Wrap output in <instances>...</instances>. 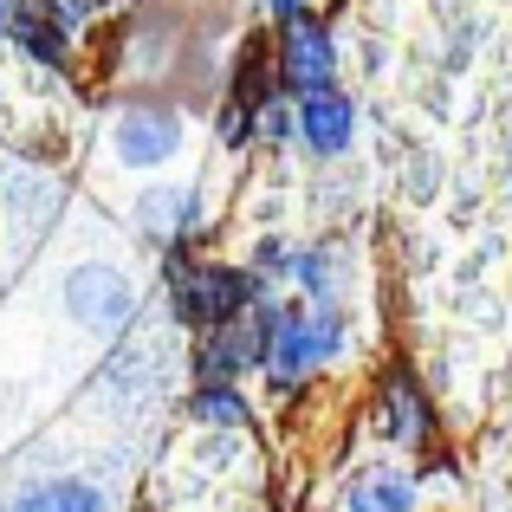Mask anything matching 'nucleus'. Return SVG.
Instances as JSON below:
<instances>
[{
	"label": "nucleus",
	"instance_id": "1",
	"mask_svg": "<svg viewBox=\"0 0 512 512\" xmlns=\"http://www.w3.org/2000/svg\"><path fill=\"white\" fill-rule=\"evenodd\" d=\"M169 279H175V312L201 331L234 325V318L260 299V279L253 273H234V266H188L182 253L169 260Z\"/></svg>",
	"mask_w": 512,
	"mask_h": 512
},
{
	"label": "nucleus",
	"instance_id": "2",
	"mask_svg": "<svg viewBox=\"0 0 512 512\" xmlns=\"http://www.w3.org/2000/svg\"><path fill=\"white\" fill-rule=\"evenodd\" d=\"M338 344H344V318L331 312V305H325L318 318H305L299 305H292V312H279V318H273L266 370H273V383H279V389H292L318 357H325V350H338Z\"/></svg>",
	"mask_w": 512,
	"mask_h": 512
},
{
	"label": "nucleus",
	"instance_id": "3",
	"mask_svg": "<svg viewBox=\"0 0 512 512\" xmlns=\"http://www.w3.org/2000/svg\"><path fill=\"white\" fill-rule=\"evenodd\" d=\"M130 305H137V292H130V279L117 266H78L65 279V312L85 331H117L130 318Z\"/></svg>",
	"mask_w": 512,
	"mask_h": 512
},
{
	"label": "nucleus",
	"instance_id": "4",
	"mask_svg": "<svg viewBox=\"0 0 512 512\" xmlns=\"http://www.w3.org/2000/svg\"><path fill=\"white\" fill-rule=\"evenodd\" d=\"M331 72H338V46H331V33L312 20V13H292L286 33H279V78L305 98V91L331 85Z\"/></svg>",
	"mask_w": 512,
	"mask_h": 512
},
{
	"label": "nucleus",
	"instance_id": "5",
	"mask_svg": "<svg viewBox=\"0 0 512 512\" xmlns=\"http://www.w3.org/2000/svg\"><path fill=\"white\" fill-rule=\"evenodd\" d=\"M111 137H117V156H124L130 169H156L182 150V117L163 111V104H130Z\"/></svg>",
	"mask_w": 512,
	"mask_h": 512
},
{
	"label": "nucleus",
	"instance_id": "6",
	"mask_svg": "<svg viewBox=\"0 0 512 512\" xmlns=\"http://www.w3.org/2000/svg\"><path fill=\"white\" fill-rule=\"evenodd\" d=\"M350 130H357V111H350V98L338 85H318L299 98V137L312 143L318 156H338L350 150Z\"/></svg>",
	"mask_w": 512,
	"mask_h": 512
},
{
	"label": "nucleus",
	"instance_id": "7",
	"mask_svg": "<svg viewBox=\"0 0 512 512\" xmlns=\"http://www.w3.org/2000/svg\"><path fill=\"white\" fill-rule=\"evenodd\" d=\"M195 214H201L195 188H143V201H137V227L150 240H163V247L195 227Z\"/></svg>",
	"mask_w": 512,
	"mask_h": 512
},
{
	"label": "nucleus",
	"instance_id": "8",
	"mask_svg": "<svg viewBox=\"0 0 512 512\" xmlns=\"http://www.w3.org/2000/svg\"><path fill=\"white\" fill-rule=\"evenodd\" d=\"M7 33L20 39V46L33 52L39 65H65V26L52 20L46 7H33V0H13V7H7Z\"/></svg>",
	"mask_w": 512,
	"mask_h": 512
},
{
	"label": "nucleus",
	"instance_id": "9",
	"mask_svg": "<svg viewBox=\"0 0 512 512\" xmlns=\"http://www.w3.org/2000/svg\"><path fill=\"white\" fill-rule=\"evenodd\" d=\"M13 512H104L98 487H85V480H39V487H26Z\"/></svg>",
	"mask_w": 512,
	"mask_h": 512
},
{
	"label": "nucleus",
	"instance_id": "10",
	"mask_svg": "<svg viewBox=\"0 0 512 512\" xmlns=\"http://www.w3.org/2000/svg\"><path fill=\"white\" fill-rule=\"evenodd\" d=\"M409 480L402 474H363L357 487H350V512H409Z\"/></svg>",
	"mask_w": 512,
	"mask_h": 512
},
{
	"label": "nucleus",
	"instance_id": "11",
	"mask_svg": "<svg viewBox=\"0 0 512 512\" xmlns=\"http://www.w3.org/2000/svg\"><path fill=\"white\" fill-rule=\"evenodd\" d=\"M389 415H396L402 441H422L428 435V402H422V389H415L409 376H389Z\"/></svg>",
	"mask_w": 512,
	"mask_h": 512
},
{
	"label": "nucleus",
	"instance_id": "12",
	"mask_svg": "<svg viewBox=\"0 0 512 512\" xmlns=\"http://www.w3.org/2000/svg\"><path fill=\"white\" fill-rule=\"evenodd\" d=\"M188 409H195L201 422H221V428L247 422V402H240V396H234V389H227V383H201V389H195V402H188Z\"/></svg>",
	"mask_w": 512,
	"mask_h": 512
},
{
	"label": "nucleus",
	"instance_id": "13",
	"mask_svg": "<svg viewBox=\"0 0 512 512\" xmlns=\"http://www.w3.org/2000/svg\"><path fill=\"white\" fill-rule=\"evenodd\" d=\"M39 7H46V13H52L59 26H78V20L91 13V0H39Z\"/></svg>",
	"mask_w": 512,
	"mask_h": 512
},
{
	"label": "nucleus",
	"instance_id": "14",
	"mask_svg": "<svg viewBox=\"0 0 512 512\" xmlns=\"http://www.w3.org/2000/svg\"><path fill=\"white\" fill-rule=\"evenodd\" d=\"M273 13H279V20H292V13H305V0H273Z\"/></svg>",
	"mask_w": 512,
	"mask_h": 512
},
{
	"label": "nucleus",
	"instance_id": "15",
	"mask_svg": "<svg viewBox=\"0 0 512 512\" xmlns=\"http://www.w3.org/2000/svg\"><path fill=\"white\" fill-rule=\"evenodd\" d=\"M0 26H7V0H0Z\"/></svg>",
	"mask_w": 512,
	"mask_h": 512
}]
</instances>
